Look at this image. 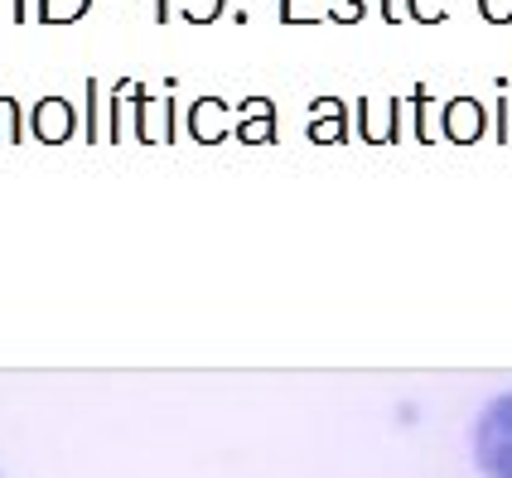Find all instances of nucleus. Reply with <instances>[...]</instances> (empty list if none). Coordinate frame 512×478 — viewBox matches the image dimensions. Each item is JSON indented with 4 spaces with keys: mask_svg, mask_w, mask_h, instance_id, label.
I'll list each match as a JSON object with an SVG mask.
<instances>
[{
    "mask_svg": "<svg viewBox=\"0 0 512 478\" xmlns=\"http://www.w3.org/2000/svg\"><path fill=\"white\" fill-rule=\"evenodd\" d=\"M469 450H474V469L484 478H512V392H498L479 411Z\"/></svg>",
    "mask_w": 512,
    "mask_h": 478,
    "instance_id": "1",
    "label": "nucleus"
}]
</instances>
